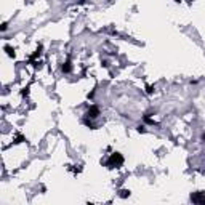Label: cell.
Wrapping results in <instances>:
<instances>
[{"label":"cell","instance_id":"obj_5","mask_svg":"<svg viewBox=\"0 0 205 205\" xmlns=\"http://www.w3.org/2000/svg\"><path fill=\"white\" fill-rule=\"evenodd\" d=\"M128 196H130V191H127V189L120 191V197H128Z\"/></svg>","mask_w":205,"mask_h":205},{"label":"cell","instance_id":"obj_1","mask_svg":"<svg viewBox=\"0 0 205 205\" xmlns=\"http://www.w3.org/2000/svg\"><path fill=\"white\" fill-rule=\"evenodd\" d=\"M124 164V157H122V154L119 152H112L111 154V157H109L108 160V165L109 167H119V165Z\"/></svg>","mask_w":205,"mask_h":205},{"label":"cell","instance_id":"obj_3","mask_svg":"<svg viewBox=\"0 0 205 205\" xmlns=\"http://www.w3.org/2000/svg\"><path fill=\"white\" fill-rule=\"evenodd\" d=\"M191 199H192L194 202H205V196H202V194H192Z\"/></svg>","mask_w":205,"mask_h":205},{"label":"cell","instance_id":"obj_7","mask_svg":"<svg viewBox=\"0 0 205 205\" xmlns=\"http://www.w3.org/2000/svg\"><path fill=\"white\" fill-rule=\"evenodd\" d=\"M138 132H140V133H144V127H143V125H141V127H138Z\"/></svg>","mask_w":205,"mask_h":205},{"label":"cell","instance_id":"obj_2","mask_svg":"<svg viewBox=\"0 0 205 205\" xmlns=\"http://www.w3.org/2000/svg\"><path fill=\"white\" fill-rule=\"evenodd\" d=\"M87 116H88V117H96V116H99V108H98V106H91V108L88 109Z\"/></svg>","mask_w":205,"mask_h":205},{"label":"cell","instance_id":"obj_8","mask_svg":"<svg viewBox=\"0 0 205 205\" xmlns=\"http://www.w3.org/2000/svg\"><path fill=\"white\" fill-rule=\"evenodd\" d=\"M204 140H205V135H204Z\"/></svg>","mask_w":205,"mask_h":205},{"label":"cell","instance_id":"obj_4","mask_svg":"<svg viewBox=\"0 0 205 205\" xmlns=\"http://www.w3.org/2000/svg\"><path fill=\"white\" fill-rule=\"evenodd\" d=\"M71 69H72V67H71V63H69V61H66L64 64L61 66V71H63V72H66V74L71 72Z\"/></svg>","mask_w":205,"mask_h":205},{"label":"cell","instance_id":"obj_6","mask_svg":"<svg viewBox=\"0 0 205 205\" xmlns=\"http://www.w3.org/2000/svg\"><path fill=\"white\" fill-rule=\"evenodd\" d=\"M5 50H7V53H8L10 56H13V55H15V53H13V50L10 48V47H5Z\"/></svg>","mask_w":205,"mask_h":205}]
</instances>
